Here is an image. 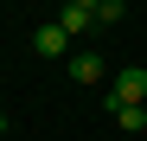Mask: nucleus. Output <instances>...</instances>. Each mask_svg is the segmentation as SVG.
I'll return each mask as SVG.
<instances>
[{"mask_svg": "<svg viewBox=\"0 0 147 141\" xmlns=\"http://www.w3.org/2000/svg\"><path fill=\"white\" fill-rule=\"evenodd\" d=\"M141 96H147V70H141V64H128V70L115 77V90H109L102 103H109V115H115V109H128V103H141Z\"/></svg>", "mask_w": 147, "mask_h": 141, "instance_id": "f257e3e1", "label": "nucleus"}, {"mask_svg": "<svg viewBox=\"0 0 147 141\" xmlns=\"http://www.w3.org/2000/svg\"><path fill=\"white\" fill-rule=\"evenodd\" d=\"M32 52H38V58H64V52H70V32L51 19V26H38V32H32Z\"/></svg>", "mask_w": 147, "mask_h": 141, "instance_id": "f03ea898", "label": "nucleus"}, {"mask_svg": "<svg viewBox=\"0 0 147 141\" xmlns=\"http://www.w3.org/2000/svg\"><path fill=\"white\" fill-rule=\"evenodd\" d=\"M70 83H102V58L96 52H70Z\"/></svg>", "mask_w": 147, "mask_h": 141, "instance_id": "7ed1b4c3", "label": "nucleus"}, {"mask_svg": "<svg viewBox=\"0 0 147 141\" xmlns=\"http://www.w3.org/2000/svg\"><path fill=\"white\" fill-rule=\"evenodd\" d=\"M58 26H64L70 39H83V32L96 26V7H70V0H64V13H58Z\"/></svg>", "mask_w": 147, "mask_h": 141, "instance_id": "20e7f679", "label": "nucleus"}, {"mask_svg": "<svg viewBox=\"0 0 147 141\" xmlns=\"http://www.w3.org/2000/svg\"><path fill=\"white\" fill-rule=\"evenodd\" d=\"M115 122L128 128V135H141V128H147V109H141V103H128V109H115Z\"/></svg>", "mask_w": 147, "mask_h": 141, "instance_id": "39448f33", "label": "nucleus"}, {"mask_svg": "<svg viewBox=\"0 0 147 141\" xmlns=\"http://www.w3.org/2000/svg\"><path fill=\"white\" fill-rule=\"evenodd\" d=\"M96 26H121V0H102L96 7Z\"/></svg>", "mask_w": 147, "mask_h": 141, "instance_id": "423d86ee", "label": "nucleus"}, {"mask_svg": "<svg viewBox=\"0 0 147 141\" xmlns=\"http://www.w3.org/2000/svg\"><path fill=\"white\" fill-rule=\"evenodd\" d=\"M70 7H102V0H70Z\"/></svg>", "mask_w": 147, "mask_h": 141, "instance_id": "0eeeda50", "label": "nucleus"}, {"mask_svg": "<svg viewBox=\"0 0 147 141\" xmlns=\"http://www.w3.org/2000/svg\"><path fill=\"white\" fill-rule=\"evenodd\" d=\"M0 135H7V115H0Z\"/></svg>", "mask_w": 147, "mask_h": 141, "instance_id": "6e6552de", "label": "nucleus"}]
</instances>
